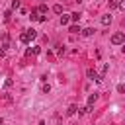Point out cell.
<instances>
[{
  "label": "cell",
  "instance_id": "obj_30",
  "mask_svg": "<svg viewBox=\"0 0 125 125\" xmlns=\"http://www.w3.org/2000/svg\"><path fill=\"white\" fill-rule=\"evenodd\" d=\"M76 2H82V0H76Z\"/></svg>",
  "mask_w": 125,
  "mask_h": 125
},
{
  "label": "cell",
  "instance_id": "obj_24",
  "mask_svg": "<svg viewBox=\"0 0 125 125\" xmlns=\"http://www.w3.org/2000/svg\"><path fill=\"white\" fill-rule=\"evenodd\" d=\"M117 8H119V10H125V0H121V2L117 4Z\"/></svg>",
  "mask_w": 125,
  "mask_h": 125
},
{
  "label": "cell",
  "instance_id": "obj_22",
  "mask_svg": "<svg viewBox=\"0 0 125 125\" xmlns=\"http://www.w3.org/2000/svg\"><path fill=\"white\" fill-rule=\"evenodd\" d=\"M18 8H20V0H14L12 2V10H18Z\"/></svg>",
  "mask_w": 125,
  "mask_h": 125
},
{
  "label": "cell",
  "instance_id": "obj_2",
  "mask_svg": "<svg viewBox=\"0 0 125 125\" xmlns=\"http://www.w3.org/2000/svg\"><path fill=\"white\" fill-rule=\"evenodd\" d=\"M86 76H88L90 80H94V82H100V80H102V76H100V72H96L94 68H88V70H86Z\"/></svg>",
  "mask_w": 125,
  "mask_h": 125
},
{
  "label": "cell",
  "instance_id": "obj_17",
  "mask_svg": "<svg viewBox=\"0 0 125 125\" xmlns=\"http://www.w3.org/2000/svg\"><path fill=\"white\" fill-rule=\"evenodd\" d=\"M10 18H12V10H6L4 12V21H10Z\"/></svg>",
  "mask_w": 125,
  "mask_h": 125
},
{
  "label": "cell",
  "instance_id": "obj_4",
  "mask_svg": "<svg viewBox=\"0 0 125 125\" xmlns=\"http://www.w3.org/2000/svg\"><path fill=\"white\" fill-rule=\"evenodd\" d=\"M0 41H2V43H0L2 47H8V45H10V35H8V33H2V39H0Z\"/></svg>",
  "mask_w": 125,
  "mask_h": 125
},
{
  "label": "cell",
  "instance_id": "obj_23",
  "mask_svg": "<svg viewBox=\"0 0 125 125\" xmlns=\"http://www.w3.org/2000/svg\"><path fill=\"white\" fill-rule=\"evenodd\" d=\"M12 84H14V82H12V80H10V78H8V80H4V88H10V86H12Z\"/></svg>",
  "mask_w": 125,
  "mask_h": 125
},
{
  "label": "cell",
  "instance_id": "obj_25",
  "mask_svg": "<svg viewBox=\"0 0 125 125\" xmlns=\"http://www.w3.org/2000/svg\"><path fill=\"white\" fill-rule=\"evenodd\" d=\"M107 4H109V8H115V6H117V2H115V0H109Z\"/></svg>",
  "mask_w": 125,
  "mask_h": 125
},
{
  "label": "cell",
  "instance_id": "obj_15",
  "mask_svg": "<svg viewBox=\"0 0 125 125\" xmlns=\"http://www.w3.org/2000/svg\"><path fill=\"white\" fill-rule=\"evenodd\" d=\"M20 41H21V43H29V41H31V39H29V37H27V33H25V31H23V33H21V35H20Z\"/></svg>",
  "mask_w": 125,
  "mask_h": 125
},
{
  "label": "cell",
  "instance_id": "obj_5",
  "mask_svg": "<svg viewBox=\"0 0 125 125\" xmlns=\"http://www.w3.org/2000/svg\"><path fill=\"white\" fill-rule=\"evenodd\" d=\"M94 31H96L94 27H86V29H82V35H84V37H92Z\"/></svg>",
  "mask_w": 125,
  "mask_h": 125
},
{
  "label": "cell",
  "instance_id": "obj_27",
  "mask_svg": "<svg viewBox=\"0 0 125 125\" xmlns=\"http://www.w3.org/2000/svg\"><path fill=\"white\" fill-rule=\"evenodd\" d=\"M4 55H6V51H4V47L0 45V57H4Z\"/></svg>",
  "mask_w": 125,
  "mask_h": 125
},
{
  "label": "cell",
  "instance_id": "obj_1",
  "mask_svg": "<svg viewBox=\"0 0 125 125\" xmlns=\"http://www.w3.org/2000/svg\"><path fill=\"white\" fill-rule=\"evenodd\" d=\"M111 43H113V45H123V43H125V33H123V31L113 33V35H111Z\"/></svg>",
  "mask_w": 125,
  "mask_h": 125
},
{
  "label": "cell",
  "instance_id": "obj_3",
  "mask_svg": "<svg viewBox=\"0 0 125 125\" xmlns=\"http://www.w3.org/2000/svg\"><path fill=\"white\" fill-rule=\"evenodd\" d=\"M76 113H78V105L70 104V105L66 107V115H68V117H72V115H76Z\"/></svg>",
  "mask_w": 125,
  "mask_h": 125
},
{
  "label": "cell",
  "instance_id": "obj_19",
  "mask_svg": "<svg viewBox=\"0 0 125 125\" xmlns=\"http://www.w3.org/2000/svg\"><path fill=\"white\" fill-rule=\"evenodd\" d=\"M39 51H41L39 47H31V49H27V55H31V53H33V55H37Z\"/></svg>",
  "mask_w": 125,
  "mask_h": 125
},
{
  "label": "cell",
  "instance_id": "obj_7",
  "mask_svg": "<svg viewBox=\"0 0 125 125\" xmlns=\"http://www.w3.org/2000/svg\"><path fill=\"white\" fill-rule=\"evenodd\" d=\"M25 33H27V37H29V39H35V37H37V31H35L33 27H29V29H25Z\"/></svg>",
  "mask_w": 125,
  "mask_h": 125
},
{
  "label": "cell",
  "instance_id": "obj_20",
  "mask_svg": "<svg viewBox=\"0 0 125 125\" xmlns=\"http://www.w3.org/2000/svg\"><path fill=\"white\" fill-rule=\"evenodd\" d=\"M51 92V86H49V82H45L43 84V94H49Z\"/></svg>",
  "mask_w": 125,
  "mask_h": 125
},
{
  "label": "cell",
  "instance_id": "obj_16",
  "mask_svg": "<svg viewBox=\"0 0 125 125\" xmlns=\"http://www.w3.org/2000/svg\"><path fill=\"white\" fill-rule=\"evenodd\" d=\"M53 12H55V14H62V6H61V4H55V6H53Z\"/></svg>",
  "mask_w": 125,
  "mask_h": 125
},
{
  "label": "cell",
  "instance_id": "obj_12",
  "mask_svg": "<svg viewBox=\"0 0 125 125\" xmlns=\"http://www.w3.org/2000/svg\"><path fill=\"white\" fill-rule=\"evenodd\" d=\"M68 21H70V16H61V25H68Z\"/></svg>",
  "mask_w": 125,
  "mask_h": 125
},
{
  "label": "cell",
  "instance_id": "obj_6",
  "mask_svg": "<svg viewBox=\"0 0 125 125\" xmlns=\"http://www.w3.org/2000/svg\"><path fill=\"white\" fill-rule=\"evenodd\" d=\"M109 23H111V16H109V14L102 16V25H109Z\"/></svg>",
  "mask_w": 125,
  "mask_h": 125
},
{
  "label": "cell",
  "instance_id": "obj_18",
  "mask_svg": "<svg viewBox=\"0 0 125 125\" xmlns=\"http://www.w3.org/2000/svg\"><path fill=\"white\" fill-rule=\"evenodd\" d=\"M68 31L74 35V33H78V31H80V27H78V25H70V27H68Z\"/></svg>",
  "mask_w": 125,
  "mask_h": 125
},
{
  "label": "cell",
  "instance_id": "obj_29",
  "mask_svg": "<svg viewBox=\"0 0 125 125\" xmlns=\"http://www.w3.org/2000/svg\"><path fill=\"white\" fill-rule=\"evenodd\" d=\"M123 51H125V43H123Z\"/></svg>",
  "mask_w": 125,
  "mask_h": 125
},
{
  "label": "cell",
  "instance_id": "obj_9",
  "mask_svg": "<svg viewBox=\"0 0 125 125\" xmlns=\"http://www.w3.org/2000/svg\"><path fill=\"white\" fill-rule=\"evenodd\" d=\"M31 21H39V12L37 10H31V16H29Z\"/></svg>",
  "mask_w": 125,
  "mask_h": 125
},
{
  "label": "cell",
  "instance_id": "obj_13",
  "mask_svg": "<svg viewBox=\"0 0 125 125\" xmlns=\"http://www.w3.org/2000/svg\"><path fill=\"white\" fill-rule=\"evenodd\" d=\"M51 123H53V125H61V115H59V113H55V115H53V119H51Z\"/></svg>",
  "mask_w": 125,
  "mask_h": 125
},
{
  "label": "cell",
  "instance_id": "obj_14",
  "mask_svg": "<svg viewBox=\"0 0 125 125\" xmlns=\"http://www.w3.org/2000/svg\"><path fill=\"white\" fill-rule=\"evenodd\" d=\"M80 16H82V14H78V12H74V14H70V21H74V23H76V21L80 20Z\"/></svg>",
  "mask_w": 125,
  "mask_h": 125
},
{
  "label": "cell",
  "instance_id": "obj_21",
  "mask_svg": "<svg viewBox=\"0 0 125 125\" xmlns=\"http://www.w3.org/2000/svg\"><path fill=\"white\" fill-rule=\"evenodd\" d=\"M37 12H39V14H45V12H47V6H45V4H41V6L37 8Z\"/></svg>",
  "mask_w": 125,
  "mask_h": 125
},
{
  "label": "cell",
  "instance_id": "obj_10",
  "mask_svg": "<svg viewBox=\"0 0 125 125\" xmlns=\"http://www.w3.org/2000/svg\"><path fill=\"white\" fill-rule=\"evenodd\" d=\"M107 70H109V64H102V66H100V76H102V78H104V76H105V72H107Z\"/></svg>",
  "mask_w": 125,
  "mask_h": 125
},
{
  "label": "cell",
  "instance_id": "obj_26",
  "mask_svg": "<svg viewBox=\"0 0 125 125\" xmlns=\"http://www.w3.org/2000/svg\"><path fill=\"white\" fill-rule=\"evenodd\" d=\"M117 90H119V92L123 94V92H125V84H119V86H117Z\"/></svg>",
  "mask_w": 125,
  "mask_h": 125
},
{
  "label": "cell",
  "instance_id": "obj_11",
  "mask_svg": "<svg viewBox=\"0 0 125 125\" xmlns=\"http://www.w3.org/2000/svg\"><path fill=\"white\" fill-rule=\"evenodd\" d=\"M96 100H98V94H96V92H94V94H90V96H88V105L92 107V104H94Z\"/></svg>",
  "mask_w": 125,
  "mask_h": 125
},
{
  "label": "cell",
  "instance_id": "obj_8",
  "mask_svg": "<svg viewBox=\"0 0 125 125\" xmlns=\"http://www.w3.org/2000/svg\"><path fill=\"white\" fill-rule=\"evenodd\" d=\"M92 107L90 105H84V107H78V115H84V113H90Z\"/></svg>",
  "mask_w": 125,
  "mask_h": 125
},
{
  "label": "cell",
  "instance_id": "obj_28",
  "mask_svg": "<svg viewBox=\"0 0 125 125\" xmlns=\"http://www.w3.org/2000/svg\"><path fill=\"white\" fill-rule=\"evenodd\" d=\"M0 125H4V119H2V117H0Z\"/></svg>",
  "mask_w": 125,
  "mask_h": 125
}]
</instances>
